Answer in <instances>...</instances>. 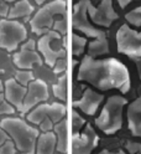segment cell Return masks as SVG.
<instances>
[{
	"label": "cell",
	"mask_w": 141,
	"mask_h": 154,
	"mask_svg": "<svg viewBox=\"0 0 141 154\" xmlns=\"http://www.w3.org/2000/svg\"><path fill=\"white\" fill-rule=\"evenodd\" d=\"M77 80L87 82L100 91L119 90L125 94L131 88V80L126 66L115 57L97 59L86 55L81 61Z\"/></svg>",
	"instance_id": "cell-1"
},
{
	"label": "cell",
	"mask_w": 141,
	"mask_h": 154,
	"mask_svg": "<svg viewBox=\"0 0 141 154\" xmlns=\"http://www.w3.org/2000/svg\"><path fill=\"white\" fill-rule=\"evenodd\" d=\"M1 127L17 150L24 154H36V142L40 136V129L31 126L30 122L19 117H3L0 119Z\"/></svg>",
	"instance_id": "cell-2"
},
{
	"label": "cell",
	"mask_w": 141,
	"mask_h": 154,
	"mask_svg": "<svg viewBox=\"0 0 141 154\" xmlns=\"http://www.w3.org/2000/svg\"><path fill=\"white\" fill-rule=\"evenodd\" d=\"M126 104L128 100L120 94L109 97L100 114L95 118L97 127L108 136L119 132L123 127V109Z\"/></svg>",
	"instance_id": "cell-3"
},
{
	"label": "cell",
	"mask_w": 141,
	"mask_h": 154,
	"mask_svg": "<svg viewBox=\"0 0 141 154\" xmlns=\"http://www.w3.org/2000/svg\"><path fill=\"white\" fill-rule=\"evenodd\" d=\"M67 108L62 102H53V103H41L32 108L26 114L27 122L40 127V131L43 132H52L53 127L60 121L66 118Z\"/></svg>",
	"instance_id": "cell-4"
},
{
	"label": "cell",
	"mask_w": 141,
	"mask_h": 154,
	"mask_svg": "<svg viewBox=\"0 0 141 154\" xmlns=\"http://www.w3.org/2000/svg\"><path fill=\"white\" fill-rule=\"evenodd\" d=\"M66 10H67L66 0H51L45 3L39 10L34 13L31 17V31L39 36L51 31L56 20L66 15Z\"/></svg>",
	"instance_id": "cell-5"
},
{
	"label": "cell",
	"mask_w": 141,
	"mask_h": 154,
	"mask_svg": "<svg viewBox=\"0 0 141 154\" xmlns=\"http://www.w3.org/2000/svg\"><path fill=\"white\" fill-rule=\"evenodd\" d=\"M36 49L40 52L43 62L47 66L53 67L56 61L67 55L66 52V36H62L61 34L51 30L40 36L36 42Z\"/></svg>",
	"instance_id": "cell-6"
},
{
	"label": "cell",
	"mask_w": 141,
	"mask_h": 154,
	"mask_svg": "<svg viewBox=\"0 0 141 154\" xmlns=\"http://www.w3.org/2000/svg\"><path fill=\"white\" fill-rule=\"evenodd\" d=\"M27 40V30L19 20L7 17L0 19V49L15 52Z\"/></svg>",
	"instance_id": "cell-7"
},
{
	"label": "cell",
	"mask_w": 141,
	"mask_h": 154,
	"mask_svg": "<svg viewBox=\"0 0 141 154\" xmlns=\"http://www.w3.org/2000/svg\"><path fill=\"white\" fill-rule=\"evenodd\" d=\"M115 41L119 54L131 59L141 57V31L124 24L118 29Z\"/></svg>",
	"instance_id": "cell-8"
},
{
	"label": "cell",
	"mask_w": 141,
	"mask_h": 154,
	"mask_svg": "<svg viewBox=\"0 0 141 154\" xmlns=\"http://www.w3.org/2000/svg\"><path fill=\"white\" fill-rule=\"evenodd\" d=\"M90 0H79L78 3L74 4L73 13H72V26L76 31L84 34L86 37L95 38L101 35H104L105 31L97 29L93 26L89 17H88V5Z\"/></svg>",
	"instance_id": "cell-9"
},
{
	"label": "cell",
	"mask_w": 141,
	"mask_h": 154,
	"mask_svg": "<svg viewBox=\"0 0 141 154\" xmlns=\"http://www.w3.org/2000/svg\"><path fill=\"white\" fill-rule=\"evenodd\" d=\"M13 61L19 70H32L34 66L43 62L40 52L36 49V42L32 38L26 40L13 54Z\"/></svg>",
	"instance_id": "cell-10"
},
{
	"label": "cell",
	"mask_w": 141,
	"mask_h": 154,
	"mask_svg": "<svg viewBox=\"0 0 141 154\" xmlns=\"http://www.w3.org/2000/svg\"><path fill=\"white\" fill-rule=\"evenodd\" d=\"M88 17L90 23L100 27H110L118 20V13L115 11L113 0H101L100 4L94 6L92 3L88 5Z\"/></svg>",
	"instance_id": "cell-11"
},
{
	"label": "cell",
	"mask_w": 141,
	"mask_h": 154,
	"mask_svg": "<svg viewBox=\"0 0 141 154\" xmlns=\"http://www.w3.org/2000/svg\"><path fill=\"white\" fill-rule=\"evenodd\" d=\"M99 143V137L89 123L72 136V154H90Z\"/></svg>",
	"instance_id": "cell-12"
},
{
	"label": "cell",
	"mask_w": 141,
	"mask_h": 154,
	"mask_svg": "<svg viewBox=\"0 0 141 154\" xmlns=\"http://www.w3.org/2000/svg\"><path fill=\"white\" fill-rule=\"evenodd\" d=\"M26 96L24 100V106L21 113H29L32 108L46 102L50 97V91L47 83L42 80L35 79L26 86Z\"/></svg>",
	"instance_id": "cell-13"
},
{
	"label": "cell",
	"mask_w": 141,
	"mask_h": 154,
	"mask_svg": "<svg viewBox=\"0 0 141 154\" xmlns=\"http://www.w3.org/2000/svg\"><path fill=\"white\" fill-rule=\"evenodd\" d=\"M103 100H104V96L100 92L92 90L89 87L83 91L82 96L77 101L73 102V107L79 109L83 113H86L87 116H94L98 111V108L100 107Z\"/></svg>",
	"instance_id": "cell-14"
},
{
	"label": "cell",
	"mask_w": 141,
	"mask_h": 154,
	"mask_svg": "<svg viewBox=\"0 0 141 154\" xmlns=\"http://www.w3.org/2000/svg\"><path fill=\"white\" fill-rule=\"evenodd\" d=\"M26 86H22L21 83H19L15 79H9L4 82V96L7 100V102L10 103L13 107L21 112L22 106H24V100L26 96Z\"/></svg>",
	"instance_id": "cell-15"
},
{
	"label": "cell",
	"mask_w": 141,
	"mask_h": 154,
	"mask_svg": "<svg viewBox=\"0 0 141 154\" xmlns=\"http://www.w3.org/2000/svg\"><path fill=\"white\" fill-rule=\"evenodd\" d=\"M126 118L131 134L141 138V96L129 104Z\"/></svg>",
	"instance_id": "cell-16"
},
{
	"label": "cell",
	"mask_w": 141,
	"mask_h": 154,
	"mask_svg": "<svg viewBox=\"0 0 141 154\" xmlns=\"http://www.w3.org/2000/svg\"><path fill=\"white\" fill-rule=\"evenodd\" d=\"M35 13V8L30 0H17L13 3L9 9L7 19L19 20V19H27Z\"/></svg>",
	"instance_id": "cell-17"
},
{
	"label": "cell",
	"mask_w": 141,
	"mask_h": 154,
	"mask_svg": "<svg viewBox=\"0 0 141 154\" xmlns=\"http://www.w3.org/2000/svg\"><path fill=\"white\" fill-rule=\"evenodd\" d=\"M57 140L53 132L41 133L36 142V154H56Z\"/></svg>",
	"instance_id": "cell-18"
},
{
	"label": "cell",
	"mask_w": 141,
	"mask_h": 154,
	"mask_svg": "<svg viewBox=\"0 0 141 154\" xmlns=\"http://www.w3.org/2000/svg\"><path fill=\"white\" fill-rule=\"evenodd\" d=\"M52 132L54 133L56 140H57L56 149L61 154H66L67 153V146H68V122L67 119L63 118L62 121H60L53 127Z\"/></svg>",
	"instance_id": "cell-19"
},
{
	"label": "cell",
	"mask_w": 141,
	"mask_h": 154,
	"mask_svg": "<svg viewBox=\"0 0 141 154\" xmlns=\"http://www.w3.org/2000/svg\"><path fill=\"white\" fill-rule=\"evenodd\" d=\"M88 55L92 57H99L109 52V41L107 34L95 37L93 41L88 42Z\"/></svg>",
	"instance_id": "cell-20"
},
{
	"label": "cell",
	"mask_w": 141,
	"mask_h": 154,
	"mask_svg": "<svg viewBox=\"0 0 141 154\" xmlns=\"http://www.w3.org/2000/svg\"><path fill=\"white\" fill-rule=\"evenodd\" d=\"M52 92L54 97L60 100L61 102H64L68 97V75L67 72L58 76L57 82L52 86Z\"/></svg>",
	"instance_id": "cell-21"
},
{
	"label": "cell",
	"mask_w": 141,
	"mask_h": 154,
	"mask_svg": "<svg viewBox=\"0 0 141 154\" xmlns=\"http://www.w3.org/2000/svg\"><path fill=\"white\" fill-rule=\"evenodd\" d=\"M88 46V38L81 36L77 32L72 34V54L73 56H81L83 55V52L86 51V47Z\"/></svg>",
	"instance_id": "cell-22"
},
{
	"label": "cell",
	"mask_w": 141,
	"mask_h": 154,
	"mask_svg": "<svg viewBox=\"0 0 141 154\" xmlns=\"http://www.w3.org/2000/svg\"><path fill=\"white\" fill-rule=\"evenodd\" d=\"M14 79L19 83H21L22 86H27L31 81L35 80V77H34V73L31 70H17L15 72Z\"/></svg>",
	"instance_id": "cell-23"
},
{
	"label": "cell",
	"mask_w": 141,
	"mask_h": 154,
	"mask_svg": "<svg viewBox=\"0 0 141 154\" xmlns=\"http://www.w3.org/2000/svg\"><path fill=\"white\" fill-rule=\"evenodd\" d=\"M125 20L133 26L141 27V6H137L133 10H130L125 15Z\"/></svg>",
	"instance_id": "cell-24"
},
{
	"label": "cell",
	"mask_w": 141,
	"mask_h": 154,
	"mask_svg": "<svg viewBox=\"0 0 141 154\" xmlns=\"http://www.w3.org/2000/svg\"><path fill=\"white\" fill-rule=\"evenodd\" d=\"M71 124H72V128H73V133H77V132H81L84 128V126L87 124V122L77 111H73L72 112Z\"/></svg>",
	"instance_id": "cell-25"
},
{
	"label": "cell",
	"mask_w": 141,
	"mask_h": 154,
	"mask_svg": "<svg viewBox=\"0 0 141 154\" xmlns=\"http://www.w3.org/2000/svg\"><path fill=\"white\" fill-rule=\"evenodd\" d=\"M15 111L16 109L5 98L4 93H0V118H3L4 116H13Z\"/></svg>",
	"instance_id": "cell-26"
},
{
	"label": "cell",
	"mask_w": 141,
	"mask_h": 154,
	"mask_svg": "<svg viewBox=\"0 0 141 154\" xmlns=\"http://www.w3.org/2000/svg\"><path fill=\"white\" fill-rule=\"evenodd\" d=\"M67 27H68V25H67V20H66V15H63L56 20V23L53 24L52 30L61 34L62 36H66L67 35Z\"/></svg>",
	"instance_id": "cell-27"
},
{
	"label": "cell",
	"mask_w": 141,
	"mask_h": 154,
	"mask_svg": "<svg viewBox=\"0 0 141 154\" xmlns=\"http://www.w3.org/2000/svg\"><path fill=\"white\" fill-rule=\"evenodd\" d=\"M67 67H68V61H67V56L64 57H61L56 61V63L53 65V72L56 75H62V73H66L67 72Z\"/></svg>",
	"instance_id": "cell-28"
},
{
	"label": "cell",
	"mask_w": 141,
	"mask_h": 154,
	"mask_svg": "<svg viewBox=\"0 0 141 154\" xmlns=\"http://www.w3.org/2000/svg\"><path fill=\"white\" fill-rule=\"evenodd\" d=\"M126 149L131 154H141V144L136 142H128L126 143Z\"/></svg>",
	"instance_id": "cell-29"
},
{
	"label": "cell",
	"mask_w": 141,
	"mask_h": 154,
	"mask_svg": "<svg viewBox=\"0 0 141 154\" xmlns=\"http://www.w3.org/2000/svg\"><path fill=\"white\" fill-rule=\"evenodd\" d=\"M10 4H7L4 0H0V17H7Z\"/></svg>",
	"instance_id": "cell-30"
},
{
	"label": "cell",
	"mask_w": 141,
	"mask_h": 154,
	"mask_svg": "<svg viewBox=\"0 0 141 154\" xmlns=\"http://www.w3.org/2000/svg\"><path fill=\"white\" fill-rule=\"evenodd\" d=\"M0 154H15L13 144H9L7 142L0 147Z\"/></svg>",
	"instance_id": "cell-31"
},
{
	"label": "cell",
	"mask_w": 141,
	"mask_h": 154,
	"mask_svg": "<svg viewBox=\"0 0 141 154\" xmlns=\"http://www.w3.org/2000/svg\"><path fill=\"white\" fill-rule=\"evenodd\" d=\"M7 139H9V136L6 134V132L0 127V147H1L3 144H5L7 142Z\"/></svg>",
	"instance_id": "cell-32"
},
{
	"label": "cell",
	"mask_w": 141,
	"mask_h": 154,
	"mask_svg": "<svg viewBox=\"0 0 141 154\" xmlns=\"http://www.w3.org/2000/svg\"><path fill=\"white\" fill-rule=\"evenodd\" d=\"M134 61H135L136 69H137V75H139L140 81H141V57H139V59H134Z\"/></svg>",
	"instance_id": "cell-33"
},
{
	"label": "cell",
	"mask_w": 141,
	"mask_h": 154,
	"mask_svg": "<svg viewBox=\"0 0 141 154\" xmlns=\"http://www.w3.org/2000/svg\"><path fill=\"white\" fill-rule=\"evenodd\" d=\"M118 2V5L121 8V9H125L131 2H133V0H116Z\"/></svg>",
	"instance_id": "cell-34"
},
{
	"label": "cell",
	"mask_w": 141,
	"mask_h": 154,
	"mask_svg": "<svg viewBox=\"0 0 141 154\" xmlns=\"http://www.w3.org/2000/svg\"><path fill=\"white\" fill-rule=\"evenodd\" d=\"M99 154H126L124 150H116V152H110L108 149H104V150H101Z\"/></svg>",
	"instance_id": "cell-35"
},
{
	"label": "cell",
	"mask_w": 141,
	"mask_h": 154,
	"mask_svg": "<svg viewBox=\"0 0 141 154\" xmlns=\"http://www.w3.org/2000/svg\"><path fill=\"white\" fill-rule=\"evenodd\" d=\"M34 2H35V3L37 4V5H40V6H41V5H43L45 3H47V2H50V0H34Z\"/></svg>",
	"instance_id": "cell-36"
},
{
	"label": "cell",
	"mask_w": 141,
	"mask_h": 154,
	"mask_svg": "<svg viewBox=\"0 0 141 154\" xmlns=\"http://www.w3.org/2000/svg\"><path fill=\"white\" fill-rule=\"evenodd\" d=\"M3 91H4V83L0 80V93H3Z\"/></svg>",
	"instance_id": "cell-37"
},
{
	"label": "cell",
	"mask_w": 141,
	"mask_h": 154,
	"mask_svg": "<svg viewBox=\"0 0 141 154\" xmlns=\"http://www.w3.org/2000/svg\"><path fill=\"white\" fill-rule=\"evenodd\" d=\"M4 2H6L7 4H10V5H11L13 3H15V2H17V0H4Z\"/></svg>",
	"instance_id": "cell-38"
},
{
	"label": "cell",
	"mask_w": 141,
	"mask_h": 154,
	"mask_svg": "<svg viewBox=\"0 0 141 154\" xmlns=\"http://www.w3.org/2000/svg\"><path fill=\"white\" fill-rule=\"evenodd\" d=\"M58 154H61V153H58Z\"/></svg>",
	"instance_id": "cell-39"
}]
</instances>
